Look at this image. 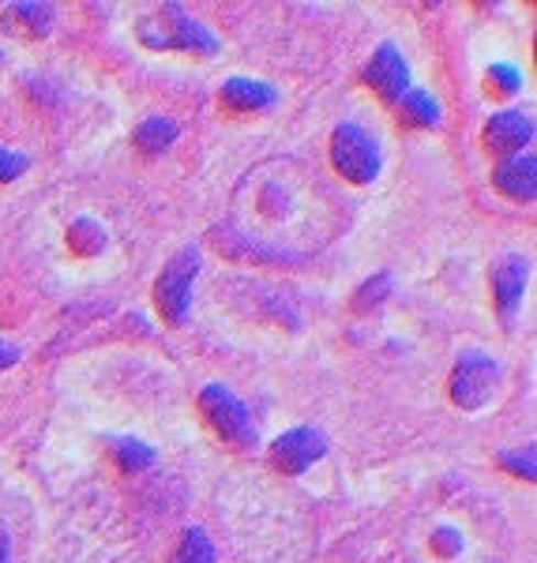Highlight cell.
Returning <instances> with one entry per match:
<instances>
[{
	"instance_id": "cell-17",
	"label": "cell",
	"mask_w": 537,
	"mask_h": 563,
	"mask_svg": "<svg viewBox=\"0 0 537 563\" xmlns=\"http://www.w3.org/2000/svg\"><path fill=\"white\" fill-rule=\"evenodd\" d=\"M117 451H121V466H124V470H147L151 462H154L151 448H143V443H135V440L121 443Z\"/></svg>"
},
{
	"instance_id": "cell-16",
	"label": "cell",
	"mask_w": 537,
	"mask_h": 563,
	"mask_svg": "<svg viewBox=\"0 0 537 563\" xmlns=\"http://www.w3.org/2000/svg\"><path fill=\"white\" fill-rule=\"evenodd\" d=\"M403 106H406V113L414 117L417 124H436V121H440V106H436L425 90H406Z\"/></svg>"
},
{
	"instance_id": "cell-1",
	"label": "cell",
	"mask_w": 537,
	"mask_h": 563,
	"mask_svg": "<svg viewBox=\"0 0 537 563\" xmlns=\"http://www.w3.org/2000/svg\"><path fill=\"white\" fill-rule=\"evenodd\" d=\"M339 203L316 169L267 158L237 185L226 233L244 256L302 263L339 233Z\"/></svg>"
},
{
	"instance_id": "cell-19",
	"label": "cell",
	"mask_w": 537,
	"mask_h": 563,
	"mask_svg": "<svg viewBox=\"0 0 537 563\" xmlns=\"http://www.w3.org/2000/svg\"><path fill=\"white\" fill-rule=\"evenodd\" d=\"M387 286H391V278H387V275H380L376 282H369V286H361V294H358V308L380 305V301H384V294H387Z\"/></svg>"
},
{
	"instance_id": "cell-14",
	"label": "cell",
	"mask_w": 537,
	"mask_h": 563,
	"mask_svg": "<svg viewBox=\"0 0 537 563\" xmlns=\"http://www.w3.org/2000/svg\"><path fill=\"white\" fill-rule=\"evenodd\" d=\"M173 140H177V124H173L169 117H151V121H143L140 129H135V143H140L143 151H162V147H169Z\"/></svg>"
},
{
	"instance_id": "cell-12",
	"label": "cell",
	"mask_w": 537,
	"mask_h": 563,
	"mask_svg": "<svg viewBox=\"0 0 537 563\" xmlns=\"http://www.w3.org/2000/svg\"><path fill=\"white\" fill-rule=\"evenodd\" d=\"M53 23V8L50 4H12L4 12V31L8 34H26V38H42Z\"/></svg>"
},
{
	"instance_id": "cell-4",
	"label": "cell",
	"mask_w": 537,
	"mask_h": 563,
	"mask_svg": "<svg viewBox=\"0 0 537 563\" xmlns=\"http://www.w3.org/2000/svg\"><path fill=\"white\" fill-rule=\"evenodd\" d=\"M199 406H204V417L215 424V432H222L226 440L237 443V448H252L256 443V424H252L249 410L237 395H230L226 387H204L199 395Z\"/></svg>"
},
{
	"instance_id": "cell-20",
	"label": "cell",
	"mask_w": 537,
	"mask_h": 563,
	"mask_svg": "<svg viewBox=\"0 0 537 563\" xmlns=\"http://www.w3.org/2000/svg\"><path fill=\"white\" fill-rule=\"evenodd\" d=\"M489 79H496V84H500V90H504V95H515V90H518V71L504 68V65H496L493 71H489Z\"/></svg>"
},
{
	"instance_id": "cell-2",
	"label": "cell",
	"mask_w": 537,
	"mask_h": 563,
	"mask_svg": "<svg viewBox=\"0 0 537 563\" xmlns=\"http://www.w3.org/2000/svg\"><path fill=\"white\" fill-rule=\"evenodd\" d=\"M143 45L151 49H185V53H215L218 42L204 23L188 20L185 8L177 4H154L143 8L140 23H135Z\"/></svg>"
},
{
	"instance_id": "cell-22",
	"label": "cell",
	"mask_w": 537,
	"mask_h": 563,
	"mask_svg": "<svg viewBox=\"0 0 537 563\" xmlns=\"http://www.w3.org/2000/svg\"><path fill=\"white\" fill-rule=\"evenodd\" d=\"M15 357H20V350H15V346H8V342H0V368L15 365Z\"/></svg>"
},
{
	"instance_id": "cell-15",
	"label": "cell",
	"mask_w": 537,
	"mask_h": 563,
	"mask_svg": "<svg viewBox=\"0 0 537 563\" xmlns=\"http://www.w3.org/2000/svg\"><path fill=\"white\" fill-rule=\"evenodd\" d=\"M173 563H215V544L207 541L204 530H188L173 552Z\"/></svg>"
},
{
	"instance_id": "cell-10",
	"label": "cell",
	"mask_w": 537,
	"mask_h": 563,
	"mask_svg": "<svg viewBox=\"0 0 537 563\" xmlns=\"http://www.w3.org/2000/svg\"><path fill=\"white\" fill-rule=\"evenodd\" d=\"M485 140L493 151H518L534 140V121L526 113H496L485 129Z\"/></svg>"
},
{
	"instance_id": "cell-5",
	"label": "cell",
	"mask_w": 537,
	"mask_h": 563,
	"mask_svg": "<svg viewBox=\"0 0 537 563\" xmlns=\"http://www.w3.org/2000/svg\"><path fill=\"white\" fill-rule=\"evenodd\" d=\"M199 271V252L196 249H185L169 260V267L162 271L158 286H154V301H158L162 316L169 323H180L188 312V294H193V278Z\"/></svg>"
},
{
	"instance_id": "cell-13",
	"label": "cell",
	"mask_w": 537,
	"mask_h": 563,
	"mask_svg": "<svg viewBox=\"0 0 537 563\" xmlns=\"http://www.w3.org/2000/svg\"><path fill=\"white\" fill-rule=\"evenodd\" d=\"M493 286H496V301L504 312H512V308L523 301V289H526V260H504L496 267V275H493Z\"/></svg>"
},
{
	"instance_id": "cell-7",
	"label": "cell",
	"mask_w": 537,
	"mask_h": 563,
	"mask_svg": "<svg viewBox=\"0 0 537 563\" xmlns=\"http://www.w3.org/2000/svg\"><path fill=\"white\" fill-rule=\"evenodd\" d=\"M327 451V440L313 429H294L275 440V466L282 474H305L313 462H320Z\"/></svg>"
},
{
	"instance_id": "cell-9",
	"label": "cell",
	"mask_w": 537,
	"mask_h": 563,
	"mask_svg": "<svg viewBox=\"0 0 537 563\" xmlns=\"http://www.w3.org/2000/svg\"><path fill=\"white\" fill-rule=\"evenodd\" d=\"M496 188L512 199H534L537 196V162L534 154H515L496 169Z\"/></svg>"
},
{
	"instance_id": "cell-6",
	"label": "cell",
	"mask_w": 537,
	"mask_h": 563,
	"mask_svg": "<svg viewBox=\"0 0 537 563\" xmlns=\"http://www.w3.org/2000/svg\"><path fill=\"white\" fill-rule=\"evenodd\" d=\"M500 384V368L493 365L489 357L481 353H467L454 368V379H451V398L462 406V410H478L493 398V390Z\"/></svg>"
},
{
	"instance_id": "cell-18",
	"label": "cell",
	"mask_w": 537,
	"mask_h": 563,
	"mask_svg": "<svg viewBox=\"0 0 537 563\" xmlns=\"http://www.w3.org/2000/svg\"><path fill=\"white\" fill-rule=\"evenodd\" d=\"M26 174V158L23 154H12L8 147H0V180H15Z\"/></svg>"
},
{
	"instance_id": "cell-11",
	"label": "cell",
	"mask_w": 537,
	"mask_h": 563,
	"mask_svg": "<svg viewBox=\"0 0 537 563\" xmlns=\"http://www.w3.org/2000/svg\"><path fill=\"white\" fill-rule=\"evenodd\" d=\"M222 102L237 109V113H252V109L275 106V90L267 84H256V79H230L222 87Z\"/></svg>"
},
{
	"instance_id": "cell-21",
	"label": "cell",
	"mask_w": 537,
	"mask_h": 563,
	"mask_svg": "<svg viewBox=\"0 0 537 563\" xmlns=\"http://www.w3.org/2000/svg\"><path fill=\"white\" fill-rule=\"evenodd\" d=\"M504 466H512L523 477H534V451H526V455H504Z\"/></svg>"
},
{
	"instance_id": "cell-8",
	"label": "cell",
	"mask_w": 537,
	"mask_h": 563,
	"mask_svg": "<svg viewBox=\"0 0 537 563\" xmlns=\"http://www.w3.org/2000/svg\"><path fill=\"white\" fill-rule=\"evenodd\" d=\"M365 79L372 87L380 90L384 98H403L409 90V71H406V60L398 57L395 45H380L376 57H372V65L365 71Z\"/></svg>"
},
{
	"instance_id": "cell-23",
	"label": "cell",
	"mask_w": 537,
	"mask_h": 563,
	"mask_svg": "<svg viewBox=\"0 0 537 563\" xmlns=\"http://www.w3.org/2000/svg\"><path fill=\"white\" fill-rule=\"evenodd\" d=\"M0 563H8V538H4V530H0Z\"/></svg>"
},
{
	"instance_id": "cell-3",
	"label": "cell",
	"mask_w": 537,
	"mask_h": 563,
	"mask_svg": "<svg viewBox=\"0 0 537 563\" xmlns=\"http://www.w3.org/2000/svg\"><path fill=\"white\" fill-rule=\"evenodd\" d=\"M331 158H335V169H339L346 180H353V185H369V180L380 174L376 140H372L365 129H358V124H342V129H335Z\"/></svg>"
}]
</instances>
